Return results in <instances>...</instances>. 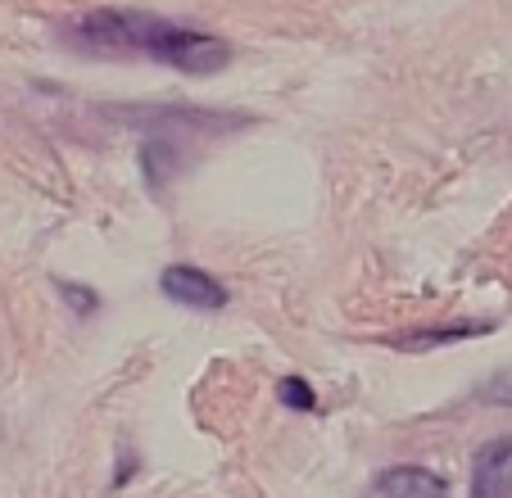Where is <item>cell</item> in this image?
Returning a JSON list of instances; mask_svg holds the SVG:
<instances>
[{
    "instance_id": "6da1fadb",
    "label": "cell",
    "mask_w": 512,
    "mask_h": 498,
    "mask_svg": "<svg viewBox=\"0 0 512 498\" xmlns=\"http://www.w3.org/2000/svg\"><path fill=\"white\" fill-rule=\"evenodd\" d=\"M78 41L87 50H96V55L155 59V64L186 77H209L232 64V46L223 37L182 28V23L164 19V14H145V10H91L78 23Z\"/></svg>"
},
{
    "instance_id": "7a4b0ae2",
    "label": "cell",
    "mask_w": 512,
    "mask_h": 498,
    "mask_svg": "<svg viewBox=\"0 0 512 498\" xmlns=\"http://www.w3.org/2000/svg\"><path fill=\"white\" fill-rule=\"evenodd\" d=\"M159 290H164L168 304L195 308V313H218L227 308V290L213 272L195 268V263H173V268L159 272Z\"/></svg>"
},
{
    "instance_id": "3957f363",
    "label": "cell",
    "mask_w": 512,
    "mask_h": 498,
    "mask_svg": "<svg viewBox=\"0 0 512 498\" xmlns=\"http://www.w3.org/2000/svg\"><path fill=\"white\" fill-rule=\"evenodd\" d=\"M472 498H512V435L490 440L472 458Z\"/></svg>"
},
{
    "instance_id": "277c9868",
    "label": "cell",
    "mask_w": 512,
    "mask_h": 498,
    "mask_svg": "<svg viewBox=\"0 0 512 498\" xmlns=\"http://www.w3.org/2000/svg\"><path fill=\"white\" fill-rule=\"evenodd\" d=\"M494 322H454V326H417V331H399L386 345L399 354H426V349H445V345H463L472 336H490Z\"/></svg>"
},
{
    "instance_id": "5b68a950",
    "label": "cell",
    "mask_w": 512,
    "mask_h": 498,
    "mask_svg": "<svg viewBox=\"0 0 512 498\" xmlns=\"http://www.w3.org/2000/svg\"><path fill=\"white\" fill-rule=\"evenodd\" d=\"M377 494L381 498H445L449 480L426 471V467H417V462H399V467H390L377 476Z\"/></svg>"
},
{
    "instance_id": "8992f818",
    "label": "cell",
    "mask_w": 512,
    "mask_h": 498,
    "mask_svg": "<svg viewBox=\"0 0 512 498\" xmlns=\"http://www.w3.org/2000/svg\"><path fill=\"white\" fill-rule=\"evenodd\" d=\"M182 168H186V154H182V145H177L173 136H159V132L145 136V145H141V173H145V182H150V191H164V186L173 182Z\"/></svg>"
},
{
    "instance_id": "52a82bcc",
    "label": "cell",
    "mask_w": 512,
    "mask_h": 498,
    "mask_svg": "<svg viewBox=\"0 0 512 498\" xmlns=\"http://www.w3.org/2000/svg\"><path fill=\"white\" fill-rule=\"evenodd\" d=\"M277 399L295 412H318V394H313V385L304 381V376H286V381H277Z\"/></svg>"
},
{
    "instance_id": "ba28073f",
    "label": "cell",
    "mask_w": 512,
    "mask_h": 498,
    "mask_svg": "<svg viewBox=\"0 0 512 498\" xmlns=\"http://www.w3.org/2000/svg\"><path fill=\"white\" fill-rule=\"evenodd\" d=\"M55 290L64 295V304L73 308L78 317H96V308H100V295L91 286H82V281H55Z\"/></svg>"
},
{
    "instance_id": "9c48e42d",
    "label": "cell",
    "mask_w": 512,
    "mask_h": 498,
    "mask_svg": "<svg viewBox=\"0 0 512 498\" xmlns=\"http://www.w3.org/2000/svg\"><path fill=\"white\" fill-rule=\"evenodd\" d=\"M481 403H490V408H512V367L508 372H494L490 381L481 385Z\"/></svg>"
},
{
    "instance_id": "30bf717a",
    "label": "cell",
    "mask_w": 512,
    "mask_h": 498,
    "mask_svg": "<svg viewBox=\"0 0 512 498\" xmlns=\"http://www.w3.org/2000/svg\"><path fill=\"white\" fill-rule=\"evenodd\" d=\"M136 476V458L132 453H123V462H118V476H114V485H127V480Z\"/></svg>"
}]
</instances>
